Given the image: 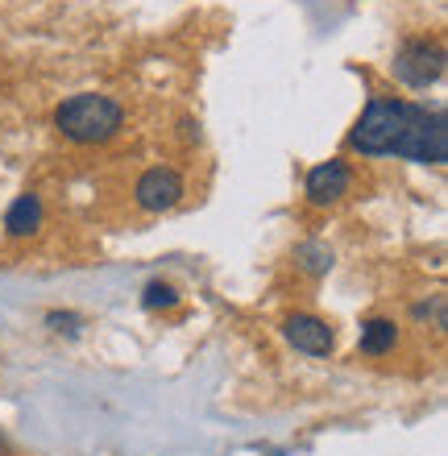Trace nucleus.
<instances>
[{
	"label": "nucleus",
	"instance_id": "f257e3e1",
	"mask_svg": "<svg viewBox=\"0 0 448 456\" xmlns=\"http://www.w3.org/2000/svg\"><path fill=\"white\" fill-rule=\"evenodd\" d=\"M54 125L67 142L79 145H96L117 137L125 125V109L112 96H96V92H79V96L62 100L54 109Z\"/></svg>",
	"mask_w": 448,
	"mask_h": 456
},
{
	"label": "nucleus",
	"instance_id": "f03ea898",
	"mask_svg": "<svg viewBox=\"0 0 448 456\" xmlns=\"http://www.w3.org/2000/svg\"><path fill=\"white\" fill-rule=\"evenodd\" d=\"M395 154L407 158V162H419V167H444L448 162V120H444V109L411 104L407 125H403V137H399V145H395Z\"/></svg>",
	"mask_w": 448,
	"mask_h": 456
},
{
	"label": "nucleus",
	"instance_id": "7ed1b4c3",
	"mask_svg": "<svg viewBox=\"0 0 448 456\" xmlns=\"http://www.w3.org/2000/svg\"><path fill=\"white\" fill-rule=\"evenodd\" d=\"M407 112H411L407 100H370V109L353 125V137H349L353 150H362L370 158L395 154V145L403 137V125H407Z\"/></svg>",
	"mask_w": 448,
	"mask_h": 456
},
{
	"label": "nucleus",
	"instance_id": "20e7f679",
	"mask_svg": "<svg viewBox=\"0 0 448 456\" xmlns=\"http://www.w3.org/2000/svg\"><path fill=\"white\" fill-rule=\"evenodd\" d=\"M444 75V46L440 42H428V37H411L403 42L399 54H395V79L415 92L432 87Z\"/></svg>",
	"mask_w": 448,
	"mask_h": 456
},
{
	"label": "nucleus",
	"instance_id": "39448f33",
	"mask_svg": "<svg viewBox=\"0 0 448 456\" xmlns=\"http://www.w3.org/2000/svg\"><path fill=\"white\" fill-rule=\"evenodd\" d=\"M134 195H137V208H142V212H170V208L183 200V179H179V170H170V167L146 170V175L137 179Z\"/></svg>",
	"mask_w": 448,
	"mask_h": 456
},
{
	"label": "nucleus",
	"instance_id": "423d86ee",
	"mask_svg": "<svg viewBox=\"0 0 448 456\" xmlns=\"http://www.w3.org/2000/svg\"><path fill=\"white\" fill-rule=\"evenodd\" d=\"M349 183H353L349 162H340V158H328V162L312 167V175H307V204H315V208L337 204L340 195L349 191Z\"/></svg>",
	"mask_w": 448,
	"mask_h": 456
},
{
	"label": "nucleus",
	"instance_id": "0eeeda50",
	"mask_svg": "<svg viewBox=\"0 0 448 456\" xmlns=\"http://www.w3.org/2000/svg\"><path fill=\"white\" fill-rule=\"evenodd\" d=\"M282 337L291 340L299 353H307V357H328L332 345H337L332 328H328L320 315H291V320L282 324Z\"/></svg>",
	"mask_w": 448,
	"mask_h": 456
},
{
	"label": "nucleus",
	"instance_id": "6e6552de",
	"mask_svg": "<svg viewBox=\"0 0 448 456\" xmlns=\"http://www.w3.org/2000/svg\"><path fill=\"white\" fill-rule=\"evenodd\" d=\"M395 345H399V328H395V320L374 315V320H365L362 324V340H357V348H362L365 357H387Z\"/></svg>",
	"mask_w": 448,
	"mask_h": 456
},
{
	"label": "nucleus",
	"instance_id": "1a4fd4ad",
	"mask_svg": "<svg viewBox=\"0 0 448 456\" xmlns=\"http://www.w3.org/2000/svg\"><path fill=\"white\" fill-rule=\"evenodd\" d=\"M4 228H9V237H29V232H37V228H42V200H37V195H21V200L9 208Z\"/></svg>",
	"mask_w": 448,
	"mask_h": 456
},
{
	"label": "nucleus",
	"instance_id": "9d476101",
	"mask_svg": "<svg viewBox=\"0 0 448 456\" xmlns=\"http://www.w3.org/2000/svg\"><path fill=\"white\" fill-rule=\"evenodd\" d=\"M175 303H179V295H175V287H170V282H150V287L142 290V307H146V312L175 307Z\"/></svg>",
	"mask_w": 448,
	"mask_h": 456
},
{
	"label": "nucleus",
	"instance_id": "9b49d317",
	"mask_svg": "<svg viewBox=\"0 0 448 456\" xmlns=\"http://www.w3.org/2000/svg\"><path fill=\"white\" fill-rule=\"evenodd\" d=\"M295 257H299L303 270H312V274H324L328 265H332V249H324V245H299Z\"/></svg>",
	"mask_w": 448,
	"mask_h": 456
},
{
	"label": "nucleus",
	"instance_id": "f8f14e48",
	"mask_svg": "<svg viewBox=\"0 0 448 456\" xmlns=\"http://www.w3.org/2000/svg\"><path fill=\"white\" fill-rule=\"evenodd\" d=\"M183 137H187V142H191V137H200V125H195V120H183Z\"/></svg>",
	"mask_w": 448,
	"mask_h": 456
}]
</instances>
